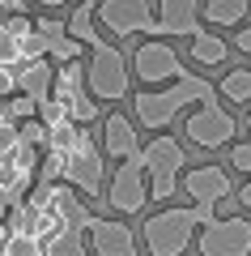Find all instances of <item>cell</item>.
Masks as SVG:
<instances>
[{"label":"cell","instance_id":"21","mask_svg":"<svg viewBox=\"0 0 251 256\" xmlns=\"http://www.w3.org/2000/svg\"><path fill=\"white\" fill-rule=\"evenodd\" d=\"M4 116L13 120V124H26V120H34L38 116V102L30 98V94H13V98H4Z\"/></svg>","mask_w":251,"mask_h":256},{"label":"cell","instance_id":"19","mask_svg":"<svg viewBox=\"0 0 251 256\" xmlns=\"http://www.w3.org/2000/svg\"><path fill=\"white\" fill-rule=\"evenodd\" d=\"M222 94L230 102H251V68H230L222 77Z\"/></svg>","mask_w":251,"mask_h":256},{"label":"cell","instance_id":"2","mask_svg":"<svg viewBox=\"0 0 251 256\" xmlns=\"http://www.w3.org/2000/svg\"><path fill=\"white\" fill-rule=\"evenodd\" d=\"M205 222H213V210H209V205H188V210H183V205H171V210L149 214L145 226H141V235H145L149 256H183Z\"/></svg>","mask_w":251,"mask_h":256},{"label":"cell","instance_id":"22","mask_svg":"<svg viewBox=\"0 0 251 256\" xmlns=\"http://www.w3.org/2000/svg\"><path fill=\"white\" fill-rule=\"evenodd\" d=\"M230 166H234V171H243V175H251V141H243V146L230 150Z\"/></svg>","mask_w":251,"mask_h":256},{"label":"cell","instance_id":"11","mask_svg":"<svg viewBox=\"0 0 251 256\" xmlns=\"http://www.w3.org/2000/svg\"><path fill=\"white\" fill-rule=\"evenodd\" d=\"M85 239H90V252L94 256H141L136 248V235L115 218H85Z\"/></svg>","mask_w":251,"mask_h":256},{"label":"cell","instance_id":"7","mask_svg":"<svg viewBox=\"0 0 251 256\" xmlns=\"http://www.w3.org/2000/svg\"><path fill=\"white\" fill-rule=\"evenodd\" d=\"M234 132H239V120L226 107H217V102H200L188 116V124H183V137L196 150H222L234 141Z\"/></svg>","mask_w":251,"mask_h":256},{"label":"cell","instance_id":"9","mask_svg":"<svg viewBox=\"0 0 251 256\" xmlns=\"http://www.w3.org/2000/svg\"><path fill=\"white\" fill-rule=\"evenodd\" d=\"M200 256H251V218H213L200 226Z\"/></svg>","mask_w":251,"mask_h":256},{"label":"cell","instance_id":"28","mask_svg":"<svg viewBox=\"0 0 251 256\" xmlns=\"http://www.w3.org/2000/svg\"><path fill=\"white\" fill-rule=\"evenodd\" d=\"M247 132H251V111H247Z\"/></svg>","mask_w":251,"mask_h":256},{"label":"cell","instance_id":"6","mask_svg":"<svg viewBox=\"0 0 251 256\" xmlns=\"http://www.w3.org/2000/svg\"><path fill=\"white\" fill-rule=\"evenodd\" d=\"M64 184H72L77 192H85V196H98L102 192V150L94 146V137L81 128L77 141H72L68 150H64Z\"/></svg>","mask_w":251,"mask_h":256},{"label":"cell","instance_id":"20","mask_svg":"<svg viewBox=\"0 0 251 256\" xmlns=\"http://www.w3.org/2000/svg\"><path fill=\"white\" fill-rule=\"evenodd\" d=\"M81 230H85V226H77V230H68L64 239L47 244V256H94V252H90V244L81 239Z\"/></svg>","mask_w":251,"mask_h":256},{"label":"cell","instance_id":"17","mask_svg":"<svg viewBox=\"0 0 251 256\" xmlns=\"http://www.w3.org/2000/svg\"><path fill=\"white\" fill-rule=\"evenodd\" d=\"M192 60L196 64H209V68H217V64H226V56H230V43H226L222 34H209V30H200L196 38H192Z\"/></svg>","mask_w":251,"mask_h":256},{"label":"cell","instance_id":"26","mask_svg":"<svg viewBox=\"0 0 251 256\" xmlns=\"http://www.w3.org/2000/svg\"><path fill=\"white\" fill-rule=\"evenodd\" d=\"M4 9H13V13H21V0H0V13Z\"/></svg>","mask_w":251,"mask_h":256},{"label":"cell","instance_id":"10","mask_svg":"<svg viewBox=\"0 0 251 256\" xmlns=\"http://www.w3.org/2000/svg\"><path fill=\"white\" fill-rule=\"evenodd\" d=\"M145 201H149V184H145V166H141V154L128 158V162L115 166L107 184V205L119 214H141Z\"/></svg>","mask_w":251,"mask_h":256},{"label":"cell","instance_id":"1","mask_svg":"<svg viewBox=\"0 0 251 256\" xmlns=\"http://www.w3.org/2000/svg\"><path fill=\"white\" fill-rule=\"evenodd\" d=\"M188 102H217L213 82H205V77H196V73H183L179 82H171L166 90H141V94H132V116L141 120L145 128L162 132Z\"/></svg>","mask_w":251,"mask_h":256},{"label":"cell","instance_id":"27","mask_svg":"<svg viewBox=\"0 0 251 256\" xmlns=\"http://www.w3.org/2000/svg\"><path fill=\"white\" fill-rule=\"evenodd\" d=\"M81 4H90V9H98V4H102V0H81Z\"/></svg>","mask_w":251,"mask_h":256},{"label":"cell","instance_id":"16","mask_svg":"<svg viewBox=\"0 0 251 256\" xmlns=\"http://www.w3.org/2000/svg\"><path fill=\"white\" fill-rule=\"evenodd\" d=\"M247 13H251V0H205L200 18L209 26H239Z\"/></svg>","mask_w":251,"mask_h":256},{"label":"cell","instance_id":"24","mask_svg":"<svg viewBox=\"0 0 251 256\" xmlns=\"http://www.w3.org/2000/svg\"><path fill=\"white\" fill-rule=\"evenodd\" d=\"M239 201H243V210H251V180L239 188Z\"/></svg>","mask_w":251,"mask_h":256},{"label":"cell","instance_id":"13","mask_svg":"<svg viewBox=\"0 0 251 256\" xmlns=\"http://www.w3.org/2000/svg\"><path fill=\"white\" fill-rule=\"evenodd\" d=\"M200 9H205V0H158V26L162 34H188L196 38L200 30Z\"/></svg>","mask_w":251,"mask_h":256},{"label":"cell","instance_id":"5","mask_svg":"<svg viewBox=\"0 0 251 256\" xmlns=\"http://www.w3.org/2000/svg\"><path fill=\"white\" fill-rule=\"evenodd\" d=\"M98 26L115 38H128V34H162L158 26V13L149 9V0H102L94 9Z\"/></svg>","mask_w":251,"mask_h":256},{"label":"cell","instance_id":"23","mask_svg":"<svg viewBox=\"0 0 251 256\" xmlns=\"http://www.w3.org/2000/svg\"><path fill=\"white\" fill-rule=\"evenodd\" d=\"M234 47H239L243 56H251V26H243L239 34H234Z\"/></svg>","mask_w":251,"mask_h":256},{"label":"cell","instance_id":"25","mask_svg":"<svg viewBox=\"0 0 251 256\" xmlns=\"http://www.w3.org/2000/svg\"><path fill=\"white\" fill-rule=\"evenodd\" d=\"M38 9H64V4H68V0H34Z\"/></svg>","mask_w":251,"mask_h":256},{"label":"cell","instance_id":"3","mask_svg":"<svg viewBox=\"0 0 251 256\" xmlns=\"http://www.w3.org/2000/svg\"><path fill=\"white\" fill-rule=\"evenodd\" d=\"M188 162V150L179 137H153L149 146H141V166L149 175V196L153 201H171L179 188V171Z\"/></svg>","mask_w":251,"mask_h":256},{"label":"cell","instance_id":"12","mask_svg":"<svg viewBox=\"0 0 251 256\" xmlns=\"http://www.w3.org/2000/svg\"><path fill=\"white\" fill-rule=\"evenodd\" d=\"M183 188H188V196L196 205H209V210H217V201H226L234 192L230 184V171H222V166L205 162V166H192L188 175H183Z\"/></svg>","mask_w":251,"mask_h":256},{"label":"cell","instance_id":"14","mask_svg":"<svg viewBox=\"0 0 251 256\" xmlns=\"http://www.w3.org/2000/svg\"><path fill=\"white\" fill-rule=\"evenodd\" d=\"M102 150H107L115 162H128V158L141 154V141H136V128H132L128 116L111 111V116L102 120Z\"/></svg>","mask_w":251,"mask_h":256},{"label":"cell","instance_id":"18","mask_svg":"<svg viewBox=\"0 0 251 256\" xmlns=\"http://www.w3.org/2000/svg\"><path fill=\"white\" fill-rule=\"evenodd\" d=\"M68 34L77 38V43H85V47L107 43V38L98 34V26H94V9H90V4H77V9L68 13Z\"/></svg>","mask_w":251,"mask_h":256},{"label":"cell","instance_id":"4","mask_svg":"<svg viewBox=\"0 0 251 256\" xmlns=\"http://www.w3.org/2000/svg\"><path fill=\"white\" fill-rule=\"evenodd\" d=\"M85 86L98 102H119L128 98V64L119 56L115 43H98L90 47V60H85Z\"/></svg>","mask_w":251,"mask_h":256},{"label":"cell","instance_id":"15","mask_svg":"<svg viewBox=\"0 0 251 256\" xmlns=\"http://www.w3.org/2000/svg\"><path fill=\"white\" fill-rule=\"evenodd\" d=\"M51 86H55L51 56H47V60H30V64H21V68H17V90H21V94H30L34 102L51 98Z\"/></svg>","mask_w":251,"mask_h":256},{"label":"cell","instance_id":"8","mask_svg":"<svg viewBox=\"0 0 251 256\" xmlns=\"http://www.w3.org/2000/svg\"><path fill=\"white\" fill-rule=\"evenodd\" d=\"M132 73L153 90V86H162V82H179L183 60H179V52H175L166 38H145L132 52Z\"/></svg>","mask_w":251,"mask_h":256}]
</instances>
